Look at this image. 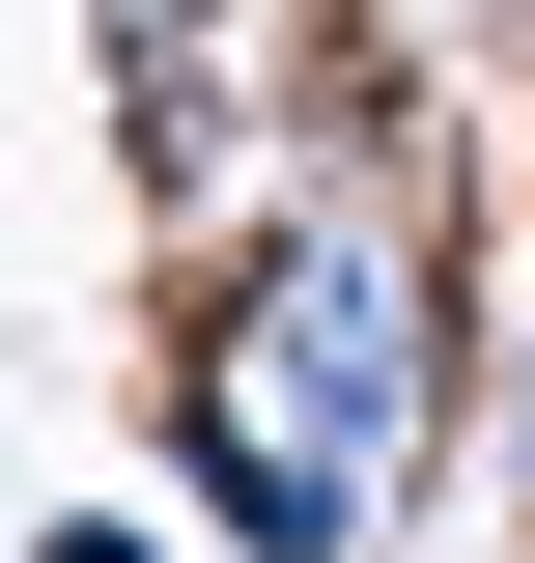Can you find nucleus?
<instances>
[{"label": "nucleus", "instance_id": "1", "mask_svg": "<svg viewBox=\"0 0 535 563\" xmlns=\"http://www.w3.org/2000/svg\"><path fill=\"white\" fill-rule=\"evenodd\" d=\"M479 422V225L451 169H254L170 282V479L226 563H395Z\"/></svg>", "mask_w": 535, "mask_h": 563}, {"label": "nucleus", "instance_id": "2", "mask_svg": "<svg viewBox=\"0 0 535 563\" xmlns=\"http://www.w3.org/2000/svg\"><path fill=\"white\" fill-rule=\"evenodd\" d=\"M29 563H170V536H141V507H57V536H29Z\"/></svg>", "mask_w": 535, "mask_h": 563}, {"label": "nucleus", "instance_id": "3", "mask_svg": "<svg viewBox=\"0 0 535 563\" xmlns=\"http://www.w3.org/2000/svg\"><path fill=\"white\" fill-rule=\"evenodd\" d=\"M423 29H535V0H423Z\"/></svg>", "mask_w": 535, "mask_h": 563}, {"label": "nucleus", "instance_id": "4", "mask_svg": "<svg viewBox=\"0 0 535 563\" xmlns=\"http://www.w3.org/2000/svg\"><path fill=\"white\" fill-rule=\"evenodd\" d=\"M507 507H535V395H507Z\"/></svg>", "mask_w": 535, "mask_h": 563}, {"label": "nucleus", "instance_id": "5", "mask_svg": "<svg viewBox=\"0 0 535 563\" xmlns=\"http://www.w3.org/2000/svg\"><path fill=\"white\" fill-rule=\"evenodd\" d=\"M226 29H282V0H226Z\"/></svg>", "mask_w": 535, "mask_h": 563}]
</instances>
